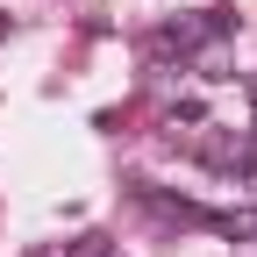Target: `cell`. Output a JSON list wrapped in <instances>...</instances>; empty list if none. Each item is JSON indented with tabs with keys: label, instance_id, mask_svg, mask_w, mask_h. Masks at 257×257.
I'll list each match as a JSON object with an SVG mask.
<instances>
[{
	"label": "cell",
	"instance_id": "6da1fadb",
	"mask_svg": "<svg viewBox=\"0 0 257 257\" xmlns=\"http://www.w3.org/2000/svg\"><path fill=\"white\" fill-rule=\"evenodd\" d=\"M0 43H8V15H0Z\"/></svg>",
	"mask_w": 257,
	"mask_h": 257
},
{
	"label": "cell",
	"instance_id": "7a4b0ae2",
	"mask_svg": "<svg viewBox=\"0 0 257 257\" xmlns=\"http://www.w3.org/2000/svg\"><path fill=\"white\" fill-rule=\"evenodd\" d=\"M250 114H257V86H250Z\"/></svg>",
	"mask_w": 257,
	"mask_h": 257
}]
</instances>
